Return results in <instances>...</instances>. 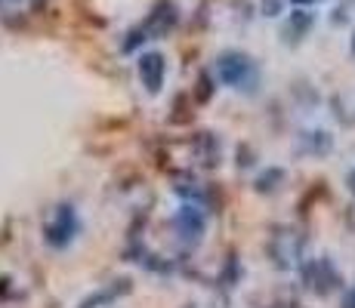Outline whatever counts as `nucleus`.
I'll use <instances>...</instances> for the list:
<instances>
[{
    "mask_svg": "<svg viewBox=\"0 0 355 308\" xmlns=\"http://www.w3.org/2000/svg\"><path fill=\"white\" fill-rule=\"evenodd\" d=\"M346 185H349V191H352V194H355V170H352V173H349V179H346Z\"/></svg>",
    "mask_w": 355,
    "mask_h": 308,
    "instance_id": "nucleus-5",
    "label": "nucleus"
},
{
    "mask_svg": "<svg viewBox=\"0 0 355 308\" xmlns=\"http://www.w3.org/2000/svg\"><path fill=\"white\" fill-rule=\"evenodd\" d=\"M139 78L152 93L161 90V80H164V56L161 53H146V56H139Z\"/></svg>",
    "mask_w": 355,
    "mask_h": 308,
    "instance_id": "nucleus-2",
    "label": "nucleus"
},
{
    "mask_svg": "<svg viewBox=\"0 0 355 308\" xmlns=\"http://www.w3.org/2000/svg\"><path fill=\"white\" fill-rule=\"evenodd\" d=\"M309 25H312V16L306 10H297L291 16V22H288V28H284V34H288V40H300L306 31H309Z\"/></svg>",
    "mask_w": 355,
    "mask_h": 308,
    "instance_id": "nucleus-3",
    "label": "nucleus"
},
{
    "mask_svg": "<svg viewBox=\"0 0 355 308\" xmlns=\"http://www.w3.org/2000/svg\"><path fill=\"white\" fill-rule=\"evenodd\" d=\"M352 56H355V34H352Z\"/></svg>",
    "mask_w": 355,
    "mask_h": 308,
    "instance_id": "nucleus-6",
    "label": "nucleus"
},
{
    "mask_svg": "<svg viewBox=\"0 0 355 308\" xmlns=\"http://www.w3.org/2000/svg\"><path fill=\"white\" fill-rule=\"evenodd\" d=\"M343 308H355V290L346 296V302H343Z\"/></svg>",
    "mask_w": 355,
    "mask_h": 308,
    "instance_id": "nucleus-4",
    "label": "nucleus"
},
{
    "mask_svg": "<svg viewBox=\"0 0 355 308\" xmlns=\"http://www.w3.org/2000/svg\"><path fill=\"white\" fill-rule=\"evenodd\" d=\"M216 74L223 84L235 87V90H254L257 87V65L244 53H223L216 59Z\"/></svg>",
    "mask_w": 355,
    "mask_h": 308,
    "instance_id": "nucleus-1",
    "label": "nucleus"
}]
</instances>
